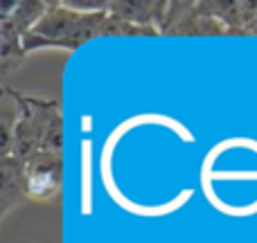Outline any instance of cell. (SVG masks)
Listing matches in <instances>:
<instances>
[{"label":"cell","mask_w":257,"mask_h":243,"mask_svg":"<svg viewBox=\"0 0 257 243\" xmlns=\"http://www.w3.org/2000/svg\"><path fill=\"white\" fill-rule=\"evenodd\" d=\"M108 12L97 14H81L66 7L63 0L48 3V12L43 14L34 30L23 39L25 54L34 50H79L84 43H90L93 39L106 36Z\"/></svg>","instance_id":"1"},{"label":"cell","mask_w":257,"mask_h":243,"mask_svg":"<svg viewBox=\"0 0 257 243\" xmlns=\"http://www.w3.org/2000/svg\"><path fill=\"white\" fill-rule=\"evenodd\" d=\"M5 93L14 99L18 108V120L14 126L9 155L18 160H27L43 149L45 135L50 133L52 124L61 117V104H59V99L32 97V95H23L14 88H5Z\"/></svg>","instance_id":"2"},{"label":"cell","mask_w":257,"mask_h":243,"mask_svg":"<svg viewBox=\"0 0 257 243\" xmlns=\"http://www.w3.org/2000/svg\"><path fill=\"white\" fill-rule=\"evenodd\" d=\"M25 164V198L36 203H50L61 194L63 182V158L57 153L39 151Z\"/></svg>","instance_id":"3"},{"label":"cell","mask_w":257,"mask_h":243,"mask_svg":"<svg viewBox=\"0 0 257 243\" xmlns=\"http://www.w3.org/2000/svg\"><path fill=\"white\" fill-rule=\"evenodd\" d=\"M0 216H7L18 200L25 198V164L14 155H3L0 160Z\"/></svg>","instance_id":"4"},{"label":"cell","mask_w":257,"mask_h":243,"mask_svg":"<svg viewBox=\"0 0 257 243\" xmlns=\"http://www.w3.org/2000/svg\"><path fill=\"white\" fill-rule=\"evenodd\" d=\"M45 12H48L45 0H18L16 9L0 21V36H12V39L23 41L43 18Z\"/></svg>","instance_id":"5"}]
</instances>
